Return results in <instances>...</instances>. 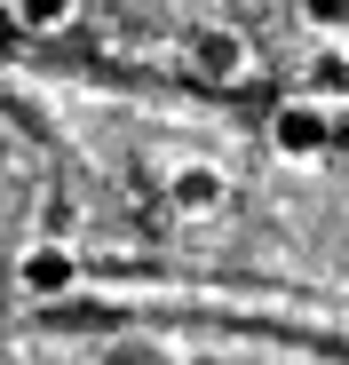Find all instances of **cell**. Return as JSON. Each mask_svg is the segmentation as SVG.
Returning a JSON list of instances; mask_svg holds the SVG:
<instances>
[{"mask_svg": "<svg viewBox=\"0 0 349 365\" xmlns=\"http://www.w3.org/2000/svg\"><path fill=\"white\" fill-rule=\"evenodd\" d=\"M174 215H191V222H207V215H222V199H230V182H222V167H183V175H174Z\"/></svg>", "mask_w": 349, "mask_h": 365, "instance_id": "obj_1", "label": "cell"}, {"mask_svg": "<svg viewBox=\"0 0 349 365\" xmlns=\"http://www.w3.org/2000/svg\"><path fill=\"white\" fill-rule=\"evenodd\" d=\"M270 143H278L286 159H310V151L325 143V111H318L310 96H302V103H286V111L270 119Z\"/></svg>", "mask_w": 349, "mask_h": 365, "instance_id": "obj_2", "label": "cell"}, {"mask_svg": "<svg viewBox=\"0 0 349 365\" xmlns=\"http://www.w3.org/2000/svg\"><path fill=\"white\" fill-rule=\"evenodd\" d=\"M302 96H310L318 111L349 103V48H318V56H310V72H302Z\"/></svg>", "mask_w": 349, "mask_h": 365, "instance_id": "obj_3", "label": "cell"}, {"mask_svg": "<svg viewBox=\"0 0 349 365\" xmlns=\"http://www.w3.org/2000/svg\"><path fill=\"white\" fill-rule=\"evenodd\" d=\"M16 286L40 294V302H48V294H64V286H72V255H64V247H32V255L16 262Z\"/></svg>", "mask_w": 349, "mask_h": 365, "instance_id": "obj_4", "label": "cell"}, {"mask_svg": "<svg viewBox=\"0 0 349 365\" xmlns=\"http://www.w3.org/2000/svg\"><path fill=\"white\" fill-rule=\"evenodd\" d=\"M191 64H199L207 80H239V72H246V48H239V32H199V40H191Z\"/></svg>", "mask_w": 349, "mask_h": 365, "instance_id": "obj_5", "label": "cell"}, {"mask_svg": "<svg viewBox=\"0 0 349 365\" xmlns=\"http://www.w3.org/2000/svg\"><path fill=\"white\" fill-rule=\"evenodd\" d=\"M16 24H24V32H64V24H72V9H24Z\"/></svg>", "mask_w": 349, "mask_h": 365, "instance_id": "obj_6", "label": "cell"}]
</instances>
